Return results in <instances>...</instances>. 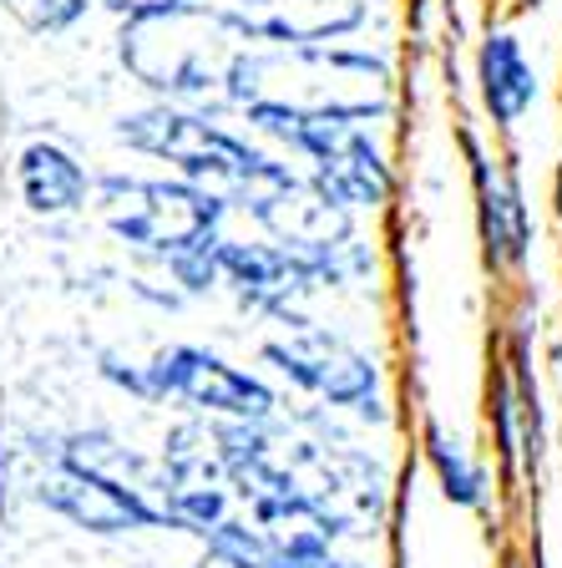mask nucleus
<instances>
[{
	"label": "nucleus",
	"instance_id": "nucleus-1",
	"mask_svg": "<svg viewBox=\"0 0 562 568\" xmlns=\"http://www.w3.org/2000/svg\"><path fill=\"white\" fill-rule=\"evenodd\" d=\"M117 138L127 142L132 153L167 158V163H173L187 183L208 189L223 209H228V203L254 209L264 193L284 189V183L294 178L289 163H279V158L248 148V138H238V132H228V128H218V122L198 118V112L167 106V102L142 106V112L122 118L117 122Z\"/></svg>",
	"mask_w": 562,
	"mask_h": 568
},
{
	"label": "nucleus",
	"instance_id": "nucleus-2",
	"mask_svg": "<svg viewBox=\"0 0 562 568\" xmlns=\"http://www.w3.org/2000/svg\"><path fill=\"white\" fill-rule=\"evenodd\" d=\"M102 213L122 244L173 264L218 239L223 203L187 178H102Z\"/></svg>",
	"mask_w": 562,
	"mask_h": 568
},
{
	"label": "nucleus",
	"instance_id": "nucleus-3",
	"mask_svg": "<svg viewBox=\"0 0 562 568\" xmlns=\"http://www.w3.org/2000/svg\"><path fill=\"white\" fill-rule=\"evenodd\" d=\"M127 386L142 396L183 402L193 412L218 416V422H274V412H279V396L264 381L228 366L223 355L203 351V345H167L137 376H127Z\"/></svg>",
	"mask_w": 562,
	"mask_h": 568
},
{
	"label": "nucleus",
	"instance_id": "nucleus-4",
	"mask_svg": "<svg viewBox=\"0 0 562 568\" xmlns=\"http://www.w3.org/2000/svg\"><path fill=\"white\" fill-rule=\"evenodd\" d=\"M264 361L279 366L294 386H305L309 396L329 406H350L360 416H380L375 412V386H380V371L365 351H355L350 341L329 331H315V325H299L294 341H269L264 345Z\"/></svg>",
	"mask_w": 562,
	"mask_h": 568
},
{
	"label": "nucleus",
	"instance_id": "nucleus-5",
	"mask_svg": "<svg viewBox=\"0 0 562 568\" xmlns=\"http://www.w3.org/2000/svg\"><path fill=\"white\" fill-rule=\"evenodd\" d=\"M41 503L47 513L57 518L76 523L86 532H137V528H173L163 503L142 493L132 483H117V477H102V473H86L76 462H61L41 477Z\"/></svg>",
	"mask_w": 562,
	"mask_h": 568
},
{
	"label": "nucleus",
	"instance_id": "nucleus-6",
	"mask_svg": "<svg viewBox=\"0 0 562 568\" xmlns=\"http://www.w3.org/2000/svg\"><path fill=\"white\" fill-rule=\"evenodd\" d=\"M218 284H234V295L254 310H289L294 295L315 290L309 270L279 244H238V239H218Z\"/></svg>",
	"mask_w": 562,
	"mask_h": 568
},
{
	"label": "nucleus",
	"instance_id": "nucleus-7",
	"mask_svg": "<svg viewBox=\"0 0 562 568\" xmlns=\"http://www.w3.org/2000/svg\"><path fill=\"white\" fill-rule=\"evenodd\" d=\"M477 82L481 106L492 112L497 128H517L538 102V71L512 31H492L477 51Z\"/></svg>",
	"mask_w": 562,
	"mask_h": 568
},
{
	"label": "nucleus",
	"instance_id": "nucleus-8",
	"mask_svg": "<svg viewBox=\"0 0 562 568\" xmlns=\"http://www.w3.org/2000/svg\"><path fill=\"white\" fill-rule=\"evenodd\" d=\"M16 183H21V199L31 213H47V219H61V213H76L92 193V173L86 163L61 148V142H31L16 163Z\"/></svg>",
	"mask_w": 562,
	"mask_h": 568
},
{
	"label": "nucleus",
	"instance_id": "nucleus-9",
	"mask_svg": "<svg viewBox=\"0 0 562 568\" xmlns=\"http://www.w3.org/2000/svg\"><path fill=\"white\" fill-rule=\"evenodd\" d=\"M309 183L340 209H375V203L390 199V168L375 153L370 132H355L329 158H319L309 168Z\"/></svg>",
	"mask_w": 562,
	"mask_h": 568
},
{
	"label": "nucleus",
	"instance_id": "nucleus-10",
	"mask_svg": "<svg viewBox=\"0 0 562 568\" xmlns=\"http://www.w3.org/2000/svg\"><path fill=\"white\" fill-rule=\"evenodd\" d=\"M477 189H481V234H487V254L497 264H522L528 260V239H532V219L528 203L517 193V183L487 173V163L477 158Z\"/></svg>",
	"mask_w": 562,
	"mask_h": 568
},
{
	"label": "nucleus",
	"instance_id": "nucleus-11",
	"mask_svg": "<svg viewBox=\"0 0 562 568\" xmlns=\"http://www.w3.org/2000/svg\"><path fill=\"white\" fill-rule=\"evenodd\" d=\"M426 457H431L436 477H441V493L461 508H477L481 497H487V473H481L471 452L461 447L457 437H446L441 426H426Z\"/></svg>",
	"mask_w": 562,
	"mask_h": 568
},
{
	"label": "nucleus",
	"instance_id": "nucleus-12",
	"mask_svg": "<svg viewBox=\"0 0 562 568\" xmlns=\"http://www.w3.org/2000/svg\"><path fill=\"white\" fill-rule=\"evenodd\" d=\"M264 568H365V564L335 558V554H329V538H319V532H305V538L274 544V554H269V564H264Z\"/></svg>",
	"mask_w": 562,
	"mask_h": 568
},
{
	"label": "nucleus",
	"instance_id": "nucleus-13",
	"mask_svg": "<svg viewBox=\"0 0 562 568\" xmlns=\"http://www.w3.org/2000/svg\"><path fill=\"white\" fill-rule=\"evenodd\" d=\"M86 6H92V0H31L21 16H25V26H31V31L61 36V31H71V26L82 21Z\"/></svg>",
	"mask_w": 562,
	"mask_h": 568
},
{
	"label": "nucleus",
	"instance_id": "nucleus-14",
	"mask_svg": "<svg viewBox=\"0 0 562 568\" xmlns=\"http://www.w3.org/2000/svg\"><path fill=\"white\" fill-rule=\"evenodd\" d=\"M96 6L117 11L127 26H137V21H173V16L203 11V0H96Z\"/></svg>",
	"mask_w": 562,
	"mask_h": 568
},
{
	"label": "nucleus",
	"instance_id": "nucleus-15",
	"mask_svg": "<svg viewBox=\"0 0 562 568\" xmlns=\"http://www.w3.org/2000/svg\"><path fill=\"white\" fill-rule=\"evenodd\" d=\"M6 6H11V11H25V6H31V0H6Z\"/></svg>",
	"mask_w": 562,
	"mask_h": 568
}]
</instances>
